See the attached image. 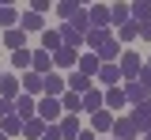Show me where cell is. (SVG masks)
Instances as JSON below:
<instances>
[{"label": "cell", "mask_w": 151, "mask_h": 140, "mask_svg": "<svg viewBox=\"0 0 151 140\" xmlns=\"http://www.w3.org/2000/svg\"><path fill=\"white\" fill-rule=\"evenodd\" d=\"M34 114H38L42 121H45V125H57L64 110H60V99H53V95H38V106H34Z\"/></svg>", "instance_id": "cell-1"}, {"label": "cell", "mask_w": 151, "mask_h": 140, "mask_svg": "<svg viewBox=\"0 0 151 140\" xmlns=\"http://www.w3.org/2000/svg\"><path fill=\"white\" fill-rule=\"evenodd\" d=\"M117 68H121V83L125 80H136L140 76V68H144V61L136 49H121V57H117Z\"/></svg>", "instance_id": "cell-2"}, {"label": "cell", "mask_w": 151, "mask_h": 140, "mask_svg": "<svg viewBox=\"0 0 151 140\" xmlns=\"http://www.w3.org/2000/svg\"><path fill=\"white\" fill-rule=\"evenodd\" d=\"M34 106H38V99H34V95H27V91H19L15 99H12V110H15V114H19L23 121L38 118V114H34Z\"/></svg>", "instance_id": "cell-3"}, {"label": "cell", "mask_w": 151, "mask_h": 140, "mask_svg": "<svg viewBox=\"0 0 151 140\" xmlns=\"http://www.w3.org/2000/svg\"><path fill=\"white\" fill-rule=\"evenodd\" d=\"M121 91H125V102H132V106H140V102L151 99V91H147L140 80H125V83H121Z\"/></svg>", "instance_id": "cell-4"}, {"label": "cell", "mask_w": 151, "mask_h": 140, "mask_svg": "<svg viewBox=\"0 0 151 140\" xmlns=\"http://www.w3.org/2000/svg\"><path fill=\"white\" fill-rule=\"evenodd\" d=\"M94 80L102 83V87H121V68H117V61H113V64H98Z\"/></svg>", "instance_id": "cell-5"}, {"label": "cell", "mask_w": 151, "mask_h": 140, "mask_svg": "<svg viewBox=\"0 0 151 140\" xmlns=\"http://www.w3.org/2000/svg\"><path fill=\"white\" fill-rule=\"evenodd\" d=\"M19 87H23V91H27V95H42V91H45V76H38V72H30V68H27V72H23V76H19Z\"/></svg>", "instance_id": "cell-6"}, {"label": "cell", "mask_w": 151, "mask_h": 140, "mask_svg": "<svg viewBox=\"0 0 151 140\" xmlns=\"http://www.w3.org/2000/svg\"><path fill=\"white\" fill-rule=\"evenodd\" d=\"M94 57L102 61V64H113V61L121 57V42H117V38H113V34H110V38H106V42H102V45H98V49H94Z\"/></svg>", "instance_id": "cell-7"}, {"label": "cell", "mask_w": 151, "mask_h": 140, "mask_svg": "<svg viewBox=\"0 0 151 140\" xmlns=\"http://www.w3.org/2000/svg\"><path fill=\"white\" fill-rule=\"evenodd\" d=\"M30 72H38V76L53 72V53H45V49H34V53H30Z\"/></svg>", "instance_id": "cell-8"}, {"label": "cell", "mask_w": 151, "mask_h": 140, "mask_svg": "<svg viewBox=\"0 0 151 140\" xmlns=\"http://www.w3.org/2000/svg\"><path fill=\"white\" fill-rule=\"evenodd\" d=\"M98 64H102V61L94 57L91 49H79V61H76V72H83V76H91V80H94V72H98Z\"/></svg>", "instance_id": "cell-9"}, {"label": "cell", "mask_w": 151, "mask_h": 140, "mask_svg": "<svg viewBox=\"0 0 151 140\" xmlns=\"http://www.w3.org/2000/svg\"><path fill=\"white\" fill-rule=\"evenodd\" d=\"M129 102H125V91L121 87H106L102 91V110H125Z\"/></svg>", "instance_id": "cell-10"}, {"label": "cell", "mask_w": 151, "mask_h": 140, "mask_svg": "<svg viewBox=\"0 0 151 140\" xmlns=\"http://www.w3.org/2000/svg\"><path fill=\"white\" fill-rule=\"evenodd\" d=\"M110 133H113L117 140H136V136H140L136 125L129 121V114H125V118H113V129H110Z\"/></svg>", "instance_id": "cell-11"}, {"label": "cell", "mask_w": 151, "mask_h": 140, "mask_svg": "<svg viewBox=\"0 0 151 140\" xmlns=\"http://www.w3.org/2000/svg\"><path fill=\"white\" fill-rule=\"evenodd\" d=\"M19 91H23V87H19L15 72H0V99H15Z\"/></svg>", "instance_id": "cell-12"}, {"label": "cell", "mask_w": 151, "mask_h": 140, "mask_svg": "<svg viewBox=\"0 0 151 140\" xmlns=\"http://www.w3.org/2000/svg\"><path fill=\"white\" fill-rule=\"evenodd\" d=\"M57 125H60V136H64V140H76V136H79V114H60Z\"/></svg>", "instance_id": "cell-13"}, {"label": "cell", "mask_w": 151, "mask_h": 140, "mask_svg": "<svg viewBox=\"0 0 151 140\" xmlns=\"http://www.w3.org/2000/svg\"><path fill=\"white\" fill-rule=\"evenodd\" d=\"M113 129V110H94L91 114V133H110Z\"/></svg>", "instance_id": "cell-14"}, {"label": "cell", "mask_w": 151, "mask_h": 140, "mask_svg": "<svg viewBox=\"0 0 151 140\" xmlns=\"http://www.w3.org/2000/svg\"><path fill=\"white\" fill-rule=\"evenodd\" d=\"M19 30H27V34H30V30H45V19H42L38 12H30V8H27V12L19 15Z\"/></svg>", "instance_id": "cell-15"}, {"label": "cell", "mask_w": 151, "mask_h": 140, "mask_svg": "<svg viewBox=\"0 0 151 140\" xmlns=\"http://www.w3.org/2000/svg\"><path fill=\"white\" fill-rule=\"evenodd\" d=\"M64 91H68L64 76H57V72H45V91H42V95H53V99H60Z\"/></svg>", "instance_id": "cell-16"}, {"label": "cell", "mask_w": 151, "mask_h": 140, "mask_svg": "<svg viewBox=\"0 0 151 140\" xmlns=\"http://www.w3.org/2000/svg\"><path fill=\"white\" fill-rule=\"evenodd\" d=\"M0 133L12 140V136H23V118L19 114H8V118H0Z\"/></svg>", "instance_id": "cell-17"}, {"label": "cell", "mask_w": 151, "mask_h": 140, "mask_svg": "<svg viewBox=\"0 0 151 140\" xmlns=\"http://www.w3.org/2000/svg\"><path fill=\"white\" fill-rule=\"evenodd\" d=\"M129 19L132 23H147L151 19V0H132L129 4Z\"/></svg>", "instance_id": "cell-18"}, {"label": "cell", "mask_w": 151, "mask_h": 140, "mask_svg": "<svg viewBox=\"0 0 151 140\" xmlns=\"http://www.w3.org/2000/svg\"><path fill=\"white\" fill-rule=\"evenodd\" d=\"M64 83H68V91H76V95H83V91L94 87L91 76H83V72H76V68H72V76H64Z\"/></svg>", "instance_id": "cell-19"}, {"label": "cell", "mask_w": 151, "mask_h": 140, "mask_svg": "<svg viewBox=\"0 0 151 140\" xmlns=\"http://www.w3.org/2000/svg\"><path fill=\"white\" fill-rule=\"evenodd\" d=\"M76 61H79V49H57L53 53V68H76Z\"/></svg>", "instance_id": "cell-20"}, {"label": "cell", "mask_w": 151, "mask_h": 140, "mask_svg": "<svg viewBox=\"0 0 151 140\" xmlns=\"http://www.w3.org/2000/svg\"><path fill=\"white\" fill-rule=\"evenodd\" d=\"M87 19H91V27H102V30H110V8H106V4H94L91 12H87Z\"/></svg>", "instance_id": "cell-21"}, {"label": "cell", "mask_w": 151, "mask_h": 140, "mask_svg": "<svg viewBox=\"0 0 151 140\" xmlns=\"http://www.w3.org/2000/svg\"><path fill=\"white\" fill-rule=\"evenodd\" d=\"M60 42H64L68 49H79V45H83V30H76L72 23H64V27H60Z\"/></svg>", "instance_id": "cell-22"}, {"label": "cell", "mask_w": 151, "mask_h": 140, "mask_svg": "<svg viewBox=\"0 0 151 140\" xmlns=\"http://www.w3.org/2000/svg\"><path fill=\"white\" fill-rule=\"evenodd\" d=\"M4 45L8 49H27V30H19V27L4 30Z\"/></svg>", "instance_id": "cell-23"}, {"label": "cell", "mask_w": 151, "mask_h": 140, "mask_svg": "<svg viewBox=\"0 0 151 140\" xmlns=\"http://www.w3.org/2000/svg\"><path fill=\"white\" fill-rule=\"evenodd\" d=\"M129 121L136 125V133H140V136H144V133H151V118L140 110V106H132V110H129Z\"/></svg>", "instance_id": "cell-24"}, {"label": "cell", "mask_w": 151, "mask_h": 140, "mask_svg": "<svg viewBox=\"0 0 151 140\" xmlns=\"http://www.w3.org/2000/svg\"><path fill=\"white\" fill-rule=\"evenodd\" d=\"M110 38V30H102V27H91V30H87V34H83V45H87V49H98V45H102V42Z\"/></svg>", "instance_id": "cell-25"}, {"label": "cell", "mask_w": 151, "mask_h": 140, "mask_svg": "<svg viewBox=\"0 0 151 140\" xmlns=\"http://www.w3.org/2000/svg\"><path fill=\"white\" fill-rule=\"evenodd\" d=\"M79 102H83V110H87V114H94V110H102V91L91 87V91H83V95H79Z\"/></svg>", "instance_id": "cell-26"}, {"label": "cell", "mask_w": 151, "mask_h": 140, "mask_svg": "<svg viewBox=\"0 0 151 140\" xmlns=\"http://www.w3.org/2000/svg\"><path fill=\"white\" fill-rule=\"evenodd\" d=\"M42 49H45V53H57V49H64V42H60V30H45V34H42Z\"/></svg>", "instance_id": "cell-27"}, {"label": "cell", "mask_w": 151, "mask_h": 140, "mask_svg": "<svg viewBox=\"0 0 151 140\" xmlns=\"http://www.w3.org/2000/svg\"><path fill=\"white\" fill-rule=\"evenodd\" d=\"M60 110H64V114H79V110H83L79 95H76V91H64V95H60Z\"/></svg>", "instance_id": "cell-28"}, {"label": "cell", "mask_w": 151, "mask_h": 140, "mask_svg": "<svg viewBox=\"0 0 151 140\" xmlns=\"http://www.w3.org/2000/svg\"><path fill=\"white\" fill-rule=\"evenodd\" d=\"M42 133H45V121H42V118H30V121H23V136H27V140H38Z\"/></svg>", "instance_id": "cell-29"}, {"label": "cell", "mask_w": 151, "mask_h": 140, "mask_svg": "<svg viewBox=\"0 0 151 140\" xmlns=\"http://www.w3.org/2000/svg\"><path fill=\"white\" fill-rule=\"evenodd\" d=\"M79 8H83V4H76V0H60V4H57V15H60L64 23H72Z\"/></svg>", "instance_id": "cell-30"}, {"label": "cell", "mask_w": 151, "mask_h": 140, "mask_svg": "<svg viewBox=\"0 0 151 140\" xmlns=\"http://www.w3.org/2000/svg\"><path fill=\"white\" fill-rule=\"evenodd\" d=\"M129 23V4H110V27Z\"/></svg>", "instance_id": "cell-31"}, {"label": "cell", "mask_w": 151, "mask_h": 140, "mask_svg": "<svg viewBox=\"0 0 151 140\" xmlns=\"http://www.w3.org/2000/svg\"><path fill=\"white\" fill-rule=\"evenodd\" d=\"M12 68L27 72V68H30V49H12Z\"/></svg>", "instance_id": "cell-32"}, {"label": "cell", "mask_w": 151, "mask_h": 140, "mask_svg": "<svg viewBox=\"0 0 151 140\" xmlns=\"http://www.w3.org/2000/svg\"><path fill=\"white\" fill-rule=\"evenodd\" d=\"M117 42H121V45H125V42H136V23H121V27H117Z\"/></svg>", "instance_id": "cell-33"}, {"label": "cell", "mask_w": 151, "mask_h": 140, "mask_svg": "<svg viewBox=\"0 0 151 140\" xmlns=\"http://www.w3.org/2000/svg\"><path fill=\"white\" fill-rule=\"evenodd\" d=\"M0 27H8V30L19 27V12H15V8H0Z\"/></svg>", "instance_id": "cell-34"}, {"label": "cell", "mask_w": 151, "mask_h": 140, "mask_svg": "<svg viewBox=\"0 0 151 140\" xmlns=\"http://www.w3.org/2000/svg\"><path fill=\"white\" fill-rule=\"evenodd\" d=\"M38 140H64L60 136V125H45V133H42Z\"/></svg>", "instance_id": "cell-35"}, {"label": "cell", "mask_w": 151, "mask_h": 140, "mask_svg": "<svg viewBox=\"0 0 151 140\" xmlns=\"http://www.w3.org/2000/svg\"><path fill=\"white\" fill-rule=\"evenodd\" d=\"M136 38L151 42V19H147V23H136Z\"/></svg>", "instance_id": "cell-36"}, {"label": "cell", "mask_w": 151, "mask_h": 140, "mask_svg": "<svg viewBox=\"0 0 151 140\" xmlns=\"http://www.w3.org/2000/svg\"><path fill=\"white\" fill-rule=\"evenodd\" d=\"M49 8H53V0H30V12H38V15L49 12Z\"/></svg>", "instance_id": "cell-37"}, {"label": "cell", "mask_w": 151, "mask_h": 140, "mask_svg": "<svg viewBox=\"0 0 151 140\" xmlns=\"http://www.w3.org/2000/svg\"><path fill=\"white\" fill-rule=\"evenodd\" d=\"M136 80H140V83H144V87H147V91H151V68H147V64L140 68V76H136Z\"/></svg>", "instance_id": "cell-38"}, {"label": "cell", "mask_w": 151, "mask_h": 140, "mask_svg": "<svg viewBox=\"0 0 151 140\" xmlns=\"http://www.w3.org/2000/svg\"><path fill=\"white\" fill-rule=\"evenodd\" d=\"M8 114H15L12 110V99H0V118H8Z\"/></svg>", "instance_id": "cell-39"}, {"label": "cell", "mask_w": 151, "mask_h": 140, "mask_svg": "<svg viewBox=\"0 0 151 140\" xmlns=\"http://www.w3.org/2000/svg\"><path fill=\"white\" fill-rule=\"evenodd\" d=\"M76 140H98V133H91V129H79V136Z\"/></svg>", "instance_id": "cell-40"}, {"label": "cell", "mask_w": 151, "mask_h": 140, "mask_svg": "<svg viewBox=\"0 0 151 140\" xmlns=\"http://www.w3.org/2000/svg\"><path fill=\"white\" fill-rule=\"evenodd\" d=\"M0 8H15V0H0Z\"/></svg>", "instance_id": "cell-41"}, {"label": "cell", "mask_w": 151, "mask_h": 140, "mask_svg": "<svg viewBox=\"0 0 151 140\" xmlns=\"http://www.w3.org/2000/svg\"><path fill=\"white\" fill-rule=\"evenodd\" d=\"M76 4H91V0H76Z\"/></svg>", "instance_id": "cell-42"}, {"label": "cell", "mask_w": 151, "mask_h": 140, "mask_svg": "<svg viewBox=\"0 0 151 140\" xmlns=\"http://www.w3.org/2000/svg\"><path fill=\"white\" fill-rule=\"evenodd\" d=\"M144 140H151V133H144Z\"/></svg>", "instance_id": "cell-43"}, {"label": "cell", "mask_w": 151, "mask_h": 140, "mask_svg": "<svg viewBox=\"0 0 151 140\" xmlns=\"http://www.w3.org/2000/svg\"><path fill=\"white\" fill-rule=\"evenodd\" d=\"M0 140H8V136H4V133H0Z\"/></svg>", "instance_id": "cell-44"}, {"label": "cell", "mask_w": 151, "mask_h": 140, "mask_svg": "<svg viewBox=\"0 0 151 140\" xmlns=\"http://www.w3.org/2000/svg\"><path fill=\"white\" fill-rule=\"evenodd\" d=\"M147 68H151V61H147Z\"/></svg>", "instance_id": "cell-45"}, {"label": "cell", "mask_w": 151, "mask_h": 140, "mask_svg": "<svg viewBox=\"0 0 151 140\" xmlns=\"http://www.w3.org/2000/svg\"><path fill=\"white\" fill-rule=\"evenodd\" d=\"M113 140H117V136H113Z\"/></svg>", "instance_id": "cell-46"}]
</instances>
